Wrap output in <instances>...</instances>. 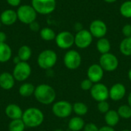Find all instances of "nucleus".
<instances>
[{"mask_svg": "<svg viewBox=\"0 0 131 131\" xmlns=\"http://www.w3.org/2000/svg\"><path fill=\"white\" fill-rule=\"evenodd\" d=\"M34 97L38 103L49 105L55 101L56 91L52 86L48 84H41L35 87Z\"/></svg>", "mask_w": 131, "mask_h": 131, "instance_id": "f257e3e1", "label": "nucleus"}, {"mask_svg": "<svg viewBox=\"0 0 131 131\" xmlns=\"http://www.w3.org/2000/svg\"><path fill=\"white\" fill-rule=\"evenodd\" d=\"M21 120L26 127L36 128L43 124L45 121V114L39 108L31 107L24 111Z\"/></svg>", "mask_w": 131, "mask_h": 131, "instance_id": "f03ea898", "label": "nucleus"}, {"mask_svg": "<svg viewBox=\"0 0 131 131\" xmlns=\"http://www.w3.org/2000/svg\"><path fill=\"white\" fill-rule=\"evenodd\" d=\"M58 61L57 53L51 49H45L41 51L37 58L38 67L43 70H51Z\"/></svg>", "mask_w": 131, "mask_h": 131, "instance_id": "7ed1b4c3", "label": "nucleus"}, {"mask_svg": "<svg viewBox=\"0 0 131 131\" xmlns=\"http://www.w3.org/2000/svg\"><path fill=\"white\" fill-rule=\"evenodd\" d=\"M51 111L53 114L58 118H67L73 113V105L65 100L54 101L52 104Z\"/></svg>", "mask_w": 131, "mask_h": 131, "instance_id": "20e7f679", "label": "nucleus"}, {"mask_svg": "<svg viewBox=\"0 0 131 131\" xmlns=\"http://www.w3.org/2000/svg\"><path fill=\"white\" fill-rule=\"evenodd\" d=\"M18 19L23 24L29 25L36 21L37 12L31 6V5H21L18 7L16 11Z\"/></svg>", "mask_w": 131, "mask_h": 131, "instance_id": "39448f33", "label": "nucleus"}, {"mask_svg": "<svg viewBox=\"0 0 131 131\" xmlns=\"http://www.w3.org/2000/svg\"><path fill=\"white\" fill-rule=\"evenodd\" d=\"M63 62L64 66L71 71L78 69L82 62V58L81 54L74 49H69L64 55Z\"/></svg>", "mask_w": 131, "mask_h": 131, "instance_id": "423d86ee", "label": "nucleus"}, {"mask_svg": "<svg viewBox=\"0 0 131 131\" xmlns=\"http://www.w3.org/2000/svg\"><path fill=\"white\" fill-rule=\"evenodd\" d=\"M12 74L16 81L24 82L31 74V67L28 61H21L18 64H15Z\"/></svg>", "mask_w": 131, "mask_h": 131, "instance_id": "0eeeda50", "label": "nucleus"}, {"mask_svg": "<svg viewBox=\"0 0 131 131\" xmlns=\"http://www.w3.org/2000/svg\"><path fill=\"white\" fill-rule=\"evenodd\" d=\"M99 64L107 72H113L119 67V60L113 53H107L101 54L99 58Z\"/></svg>", "mask_w": 131, "mask_h": 131, "instance_id": "6e6552de", "label": "nucleus"}, {"mask_svg": "<svg viewBox=\"0 0 131 131\" xmlns=\"http://www.w3.org/2000/svg\"><path fill=\"white\" fill-rule=\"evenodd\" d=\"M56 0H31V6L40 15H49L56 8Z\"/></svg>", "mask_w": 131, "mask_h": 131, "instance_id": "1a4fd4ad", "label": "nucleus"}, {"mask_svg": "<svg viewBox=\"0 0 131 131\" xmlns=\"http://www.w3.org/2000/svg\"><path fill=\"white\" fill-rule=\"evenodd\" d=\"M54 41L59 48L68 50L74 45V35L68 31H63L56 35Z\"/></svg>", "mask_w": 131, "mask_h": 131, "instance_id": "9d476101", "label": "nucleus"}, {"mask_svg": "<svg viewBox=\"0 0 131 131\" xmlns=\"http://www.w3.org/2000/svg\"><path fill=\"white\" fill-rule=\"evenodd\" d=\"M94 37L88 29H81L74 35V45L80 49L88 48L93 41Z\"/></svg>", "mask_w": 131, "mask_h": 131, "instance_id": "9b49d317", "label": "nucleus"}, {"mask_svg": "<svg viewBox=\"0 0 131 131\" xmlns=\"http://www.w3.org/2000/svg\"><path fill=\"white\" fill-rule=\"evenodd\" d=\"M90 94L92 99L97 103L107 101L109 98V88L101 82L96 83L94 84L92 88L91 89Z\"/></svg>", "mask_w": 131, "mask_h": 131, "instance_id": "f8f14e48", "label": "nucleus"}, {"mask_svg": "<svg viewBox=\"0 0 131 131\" xmlns=\"http://www.w3.org/2000/svg\"><path fill=\"white\" fill-rule=\"evenodd\" d=\"M89 31L94 38L97 39L104 38L107 33V24L101 19H95L91 22L89 26Z\"/></svg>", "mask_w": 131, "mask_h": 131, "instance_id": "ddd939ff", "label": "nucleus"}, {"mask_svg": "<svg viewBox=\"0 0 131 131\" xmlns=\"http://www.w3.org/2000/svg\"><path fill=\"white\" fill-rule=\"evenodd\" d=\"M104 71L101 66L98 64H92L90 65L87 70V78L91 80L94 84L99 83L102 81Z\"/></svg>", "mask_w": 131, "mask_h": 131, "instance_id": "4468645a", "label": "nucleus"}, {"mask_svg": "<svg viewBox=\"0 0 131 131\" xmlns=\"http://www.w3.org/2000/svg\"><path fill=\"white\" fill-rule=\"evenodd\" d=\"M126 94V86L122 83H115L109 88V98L115 102L124 99Z\"/></svg>", "mask_w": 131, "mask_h": 131, "instance_id": "2eb2a0df", "label": "nucleus"}, {"mask_svg": "<svg viewBox=\"0 0 131 131\" xmlns=\"http://www.w3.org/2000/svg\"><path fill=\"white\" fill-rule=\"evenodd\" d=\"M15 79L10 72L5 71L0 74V88L5 91L12 90L15 84Z\"/></svg>", "mask_w": 131, "mask_h": 131, "instance_id": "dca6fc26", "label": "nucleus"}, {"mask_svg": "<svg viewBox=\"0 0 131 131\" xmlns=\"http://www.w3.org/2000/svg\"><path fill=\"white\" fill-rule=\"evenodd\" d=\"M18 20L16 11L13 9H5L0 15V21L2 25L5 26H11L14 25Z\"/></svg>", "mask_w": 131, "mask_h": 131, "instance_id": "f3484780", "label": "nucleus"}, {"mask_svg": "<svg viewBox=\"0 0 131 131\" xmlns=\"http://www.w3.org/2000/svg\"><path fill=\"white\" fill-rule=\"evenodd\" d=\"M23 111L21 107L16 104H9L5 107V114L8 118L12 120L21 119L23 115Z\"/></svg>", "mask_w": 131, "mask_h": 131, "instance_id": "a211bd4d", "label": "nucleus"}, {"mask_svg": "<svg viewBox=\"0 0 131 131\" xmlns=\"http://www.w3.org/2000/svg\"><path fill=\"white\" fill-rule=\"evenodd\" d=\"M120 120L121 117L115 110H110L104 114V122L107 126L114 127L119 124Z\"/></svg>", "mask_w": 131, "mask_h": 131, "instance_id": "6ab92c4d", "label": "nucleus"}, {"mask_svg": "<svg viewBox=\"0 0 131 131\" xmlns=\"http://www.w3.org/2000/svg\"><path fill=\"white\" fill-rule=\"evenodd\" d=\"M85 124L86 123L81 117L75 116L69 120L68 127L71 131H81L83 130Z\"/></svg>", "mask_w": 131, "mask_h": 131, "instance_id": "aec40b11", "label": "nucleus"}, {"mask_svg": "<svg viewBox=\"0 0 131 131\" xmlns=\"http://www.w3.org/2000/svg\"><path fill=\"white\" fill-rule=\"evenodd\" d=\"M12 55L11 47L6 43H0V63L8 62Z\"/></svg>", "mask_w": 131, "mask_h": 131, "instance_id": "412c9836", "label": "nucleus"}, {"mask_svg": "<svg viewBox=\"0 0 131 131\" xmlns=\"http://www.w3.org/2000/svg\"><path fill=\"white\" fill-rule=\"evenodd\" d=\"M35 90V86L33 84L28 82H24L20 85L18 88V93L20 96L23 97H28L34 95Z\"/></svg>", "mask_w": 131, "mask_h": 131, "instance_id": "4be33fe9", "label": "nucleus"}, {"mask_svg": "<svg viewBox=\"0 0 131 131\" xmlns=\"http://www.w3.org/2000/svg\"><path fill=\"white\" fill-rule=\"evenodd\" d=\"M96 48H97V51L101 54L109 53L111 48V41H109V39H107L105 37L99 38L96 43Z\"/></svg>", "mask_w": 131, "mask_h": 131, "instance_id": "5701e85b", "label": "nucleus"}, {"mask_svg": "<svg viewBox=\"0 0 131 131\" xmlns=\"http://www.w3.org/2000/svg\"><path fill=\"white\" fill-rule=\"evenodd\" d=\"M72 105H73V113H74L76 116L82 117L88 113V110H89L88 106L84 102L78 101L73 104Z\"/></svg>", "mask_w": 131, "mask_h": 131, "instance_id": "b1692460", "label": "nucleus"}, {"mask_svg": "<svg viewBox=\"0 0 131 131\" xmlns=\"http://www.w3.org/2000/svg\"><path fill=\"white\" fill-rule=\"evenodd\" d=\"M119 48L123 55L127 57L131 56V37L124 38L120 43Z\"/></svg>", "mask_w": 131, "mask_h": 131, "instance_id": "393cba45", "label": "nucleus"}, {"mask_svg": "<svg viewBox=\"0 0 131 131\" xmlns=\"http://www.w3.org/2000/svg\"><path fill=\"white\" fill-rule=\"evenodd\" d=\"M32 54L31 48L28 45H21L18 51V57L21 61H28Z\"/></svg>", "mask_w": 131, "mask_h": 131, "instance_id": "a878e982", "label": "nucleus"}, {"mask_svg": "<svg viewBox=\"0 0 131 131\" xmlns=\"http://www.w3.org/2000/svg\"><path fill=\"white\" fill-rule=\"evenodd\" d=\"M40 33V37L42 40L45 41H51L55 39L56 37V33L54 31L48 27H45L41 28L39 31Z\"/></svg>", "mask_w": 131, "mask_h": 131, "instance_id": "bb28decb", "label": "nucleus"}, {"mask_svg": "<svg viewBox=\"0 0 131 131\" xmlns=\"http://www.w3.org/2000/svg\"><path fill=\"white\" fill-rule=\"evenodd\" d=\"M25 125L21 119L12 120L9 124L8 129V131H25Z\"/></svg>", "mask_w": 131, "mask_h": 131, "instance_id": "cd10ccee", "label": "nucleus"}, {"mask_svg": "<svg viewBox=\"0 0 131 131\" xmlns=\"http://www.w3.org/2000/svg\"><path fill=\"white\" fill-rule=\"evenodd\" d=\"M119 116L122 119H131V107L128 104H122L117 110Z\"/></svg>", "mask_w": 131, "mask_h": 131, "instance_id": "c85d7f7f", "label": "nucleus"}, {"mask_svg": "<svg viewBox=\"0 0 131 131\" xmlns=\"http://www.w3.org/2000/svg\"><path fill=\"white\" fill-rule=\"evenodd\" d=\"M120 13L126 18H131V0L125 1L121 5Z\"/></svg>", "mask_w": 131, "mask_h": 131, "instance_id": "c756f323", "label": "nucleus"}, {"mask_svg": "<svg viewBox=\"0 0 131 131\" xmlns=\"http://www.w3.org/2000/svg\"><path fill=\"white\" fill-rule=\"evenodd\" d=\"M97 108L98 112L101 114H105L107 112H108L111 110L110 109V104L107 102V101L98 102Z\"/></svg>", "mask_w": 131, "mask_h": 131, "instance_id": "7c9ffc66", "label": "nucleus"}, {"mask_svg": "<svg viewBox=\"0 0 131 131\" xmlns=\"http://www.w3.org/2000/svg\"><path fill=\"white\" fill-rule=\"evenodd\" d=\"M93 85H94V83L88 78H86V79H84L83 81H81V82L80 84V88L82 91H90L91 89L92 88Z\"/></svg>", "mask_w": 131, "mask_h": 131, "instance_id": "2f4dec72", "label": "nucleus"}, {"mask_svg": "<svg viewBox=\"0 0 131 131\" xmlns=\"http://www.w3.org/2000/svg\"><path fill=\"white\" fill-rule=\"evenodd\" d=\"M122 34L124 36V38L131 37V25L130 24H126L122 28Z\"/></svg>", "mask_w": 131, "mask_h": 131, "instance_id": "473e14b6", "label": "nucleus"}, {"mask_svg": "<svg viewBox=\"0 0 131 131\" xmlns=\"http://www.w3.org/2000/svg\"><path fill=\"white\" fill-rule=\"evenodd\" d=\"M98 130H99V127H97V125L92 122L85 124L84 127L83 129L84 131H98Z\"/></svg>", "mask_w": 131, "mask_h": 131, "instance_id": "72a5a7b5", "label": "nucleus"}, {"mask_svg": "<svg viewBox=\"0 0 131 131\" xmlns=\"http://www.w3.org/2000/svg\"><path fill=\"white\" fill-rule=\"evenodd\" d=\"M28 25H29V28H30L32 31L36 32V31H40V30H41L40 24H39L38 21H36L31 22V23L29 24Z\"/></svg>", "mask_w": 131, "mask_h": 131, "instance_id": "f704fd0d", "label": "nucleus"}, {"mask_svg": "<svg viewBox=\"0 0 131 131\" xmlns=\"http://www.w3.org/2000/svg\"><path fill=\"white\" fill-rule=\"evenodd\" d=\"M6 2L12 7H18L21 4V0H5Z\"/></svg>", "mask_w": 131, "mask_h": 131, "instance_id": "c9c22d12", "label": "nucleus"}, {"mask_svg": "<svg viewBox=\"0 0 131 131\" xmlns=\"http://www.w3.org/2000/svg\"><path fill=\"white\" fill-rule=\"evenodd\" d=\"M98 131H116L114 127H110V126H107V125H105V126H103V127H99V130Z\"/></svg>", "mask_w": 131, "mask_h": 131, "instance_id": "e433bc0d", "label": "nucleus"}, {"mask_svg": "<svg viewBox=\"0 0 131 131\" xmlns=\"http://www.w3.org/2000/svg\"><path fill=\"white\" fill-rule=\"evenodd\" d=\"M6 39H7L6 34H5L4 31H0V43H4V42H5Z\"/></svg>", "mask_w": 131, "mask_h": 131, "instance_id": "4c0bfd02", "label": "nucleus"}, {"mask_svg": "<svg viewBox=\"0 0 131 131\" xmlns=\"http://www.w3.org/2000/svg\"><path fill=\"white\" fill-rule=\"evenodd\" d=\"M21 60H20V58L18 57V55L13 58V62H14V64H18V63H19V62H21Z\"/></svg>", "mask_w": 131, "mask_h": 131, "instance_id": "58836bf2", "label": "nucleus"}, {"mask_svg": "<svg viewBox=\"0 0 131 131\" xmlns=\"http://www.w3.org/2000/svg\"><path fill=\"white\" fill-rule=\"evenodd\" d=\"M127 104L131 107V92L127 95Z\"/></svg>", "mask_w": 131, "mask_h": 131, "instance_id": "ea45409f", "label": "nucleus"}, {"mask_svg": "<svg viewBox=\"0 0 131 131\" xmlns=\"http://www.w3.org/2000/svg\"><path fill=\"white\" fill-rule=\"evenodd\" d=\"M127 77H128V79H129V81L131 82V68L129 69V71H128V73H127Z\"/></svg>", "mask_w": 131, "mask_h": 131, "instance_id": "a19ab883", "label": "nucleus"}, {"mask_svg": "<svg viewBox=\"0 0 131 131\" xmlns=\"http://www.w3.org/2000/svg\"><path fill=\"white\" fill-rule=\"evenodd\" d=\"M104 1L107 3H114V2H116L117 0H104Z\"/></svg>", "mask_w": 131, "mask_h": 131, "instance_id": "79ce46f5", "label": "nucleus"}, {"mask_svg": "<svg viewBox=\"0 0 131 131\" xmlns=\"http://www.w3.org/2000/svg\"><path fill=\"white\" fill-rule=\"evenodd\" d=\"M53 131H64V130H62V129H56V130H54Z\"/></svg>", "mask_w": 131, "mask_h": 131, "instance_id": "37998d69", "label": "nucleus"}, {"mask_svg": "<svg viewBox=\"0 0 131 131\" xmlns=\"http://www.w3.org/2000/svg\"><path fill=\"white\" fill-rule=\"evenodd\" d=\"M120 131H131L130 130H129V129H124V130H121Z\"/></svg>", "mask_w": 131, "mask_h": 131, "instance_id": "c03bdc74", "label": "nucleus"}, {"mask_svg": "<svg viewBox=\"0 0 131 131\" xmlns=\"http://www.w3.org/2000/svg\"><path fill=\"white\" fill-rule=\"evenodd\" d=\"M2 22H1V21H0V28H1V26H2Z\"/></svg>", "mask_w": 131, "mask_h": 131, "instance_id": "a18cd8bd", "label": "nucleus"}, {"mask_svg": "<svg viewBox=\"0 0 131 131\" xmlns=\"http://www.w3.org/2000/svg\"><path fill=\"white\" fill-rule=\"evenodd\" d=\"M39 131H44V130H39Z\"/></svg>", "mask_w": 131, "mask_h": 131, "instance_id": "49530a36", "label": "nucleus"}]
</instances>
